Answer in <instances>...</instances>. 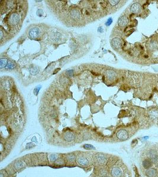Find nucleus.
Instances as JSON below:
<instances>
[{"instance_id": "f257e3e1", "label": "nucleus", "mask_w": 158, "mask_h": 177, "mask_svg": "<svg viewBox=\"0 0 158 177\" xmlns=\"http://www.w3.org/2000/svg\"><path fill=\"white\" fill-rule=\"evenodd\" d=\"M40 34V30L37 27H34L30 30L29 36L31 39H36L39 37Z\"/></svg>"}, {"instance_id": "f03ea898", "label": "nucleus", "mask_w": 158, "mask_h": 177, "mask_svg": "<svg viewBox=\"0 0 158 177\" xmlns=\"http://www.w3.org/2000/svg\"><path fill=\"white\" fill-rule=\"evenodd\" d=\"M117 136L119 139L124 140H126L129 137V135H128V132L126 130L122 129V130L119 131L117 133Z\"/></svg>"}, {"instance_id": "7ed1b4c3", "label": "nucleus", "mask_w": 158, "mask_h": 177, "mask_svg": "<svg viewBox=\"0 0 158 177\" xmlns=\"http://www.w3.org/2000/svg\"><path fill=\"white\" fill-rule=\"evenodd\" d=\"M20 21V17L18 14L13 13L11 15L9 18V23L12 25H15Z\"/></svg>"}, {"instance_id": "20e7f679", "label": "nucleus", "mask_w": 158, "mask_h": 177, "mask_svg": "<svg viewBox=\"0 0 158 177\" xmlns=\"http://www.w3.org/2000/svg\"><path fill=\"white\" fill-rule=\"evenodd\" d=\"M111 45L116 49H120L121 46V41L118 38H114L111 41Z\"/></svg>"}, {"instance_id": "39448f33", "label": "nucleus", "mask_w": 158, "mask_h": 177, "mask_svg": "<svg viewBox=\"0 0 158 177\" xmlns=\"http://www.w3.org/2000/svg\"><path fill=\"white\" fill-rule=\"evenodd\" d=\"M130 10L131 11L133 12V13H139V12H140V11H141V5H140V4H139V3L137 2L134 3L130 8Z\"/></svg>"}, {"instance_id": "423d86ee", "label": "nucleus", "mask_w": 158, "mask_h": 177, "mask_svg": "<svg viewBox=\"0 0 158 177\" xmlns=\"http://www.w3.org/2000/svg\"><path fill=\"white\" fill-rule=\"evenodd\" d=\"M128 21H129V20H128L127 17L122 16V17H121L119 19H118V25H119V26L125 27L127 26Z\"/></svg>"}, {"instance_id": "0eeeda50", "label": "nucleus", "mask_w": 158, "mask_h": 177, "mask_svg": "<svg viewBox=\"0 0 158 177\" xmlns=\"http://www.w3.org/2000/svg\"><path fill=\"white\" fill-rule=\"evenodd\" d=\"M111 175L113 177H120L122 175V171L121 169L118 167L114 168L111 171Z\"/></svg>"}, {"instance_id": "6e6552de", "label": "nucleus", "mask_w": 158, "mask_h": 177, "mask_svg": "<svg viewBox=\"0 0 158 177\" xmlns=\"http://www.w3.org/2000/svg\"><path fill=\"white\" fill-rule=\"evenodd\" d=\"M64 139L68 142H71L73 140L75 139V135H74L73 133L71 132H68L65 133L64 135Z\"/></svg>"}, {"instance_id": "1a4fd4ad", "label": "nucleus", "mask_w": 158, "mask_h": 177, "mask_svg": "<svg viewBox=\"0 0 158 177\" xmlns=\"http://www.w3.org/2000/svg\"><path fill=\"white\" fill-rule=\"evenodd\" d=\"M150 158H151V160L152 161V162H156V161H158V156L157 153L155 151H154V150H152V151L150 152Z\"/></svg>"}, {"instance_id": "9d476101", "label": "nucleus", "mask_w": 158, "mask_h": 177, "mask_svg": "<svg viewBox=\"0 0 158 177\" xmlns=\"http://www.w3.org/2000/svg\"><path fill=\"white\" fill-rule=\"evenodd\" d=\"M148 47L152 50H155L158 48V43L155 41H152L149 44Z\"/></svg>"}, {"instance_id": "9b49d317", "label": "nucleus", "mask_w": 158, "mask_h": 177, "mask_svg": "<svg viewBox=\"0 0 158 177\" xmlns=\"http://www.w3.org/2000/svg\"><path fill=\"white\" fill-rule=\"evenodd\" d=\"M78 162L79 164L82 166H86L88 164V161L86 158L84 157H80L78 159Z\"/></svg>"}, {"instance_id": "f8f14e48", "label": "nucleus", "mask_w": 158, "mask_h": 177, "mask_svg": "<svg viewBox=\"0 0 158 177\" xmlns=\"http://www.w3.org/2000/svg\"><path fill=\"white\" fill-rule=\"evenodd\" d=\"M146 174L147 176L149 177H155L156 175V171L155 169H149Z\"/></svg>"}, {"instance_id": "ddd939ff", "label": "nucleus", "mask_w": 158, "mask_h": 177, "mask_svg": "<svg viewBox=\"0 0 158 177\" xmlns=\"http://www.w3.org/2000/svg\"><path fill=\"white\" fill-rule=\"evenodd\" d=\"M152 165V162L149 159H145L143 162V166L145 169H149Z\"/></svg>"}, {"instance_id": "4468645a", "label": "nucleus", "mask_w": 158, "mask_h": 177, "mask_svg": "<svg viewBox=\"0 0 158 177\" xmlns=\"http://www.w3.org/2000/svg\"><path fill=\"white\" fill-rule=\"evenodd\" d=\"M150 116L153 119L158 118V110H152V111H151L150 112Z\"/></svg>"}, {"instance_id": "2eb2a0df", "label": "nucleus", "mask_w": 158, "mask_h": 177, "mask_svg": "<svg viewBox=\"0 0 158 177\" xmlns=\"http://www.w3.org/2000/svg\"><path fill=\"white\" fill-rule=\"evenodd\" d=\"M30 72L31 75H35L39 72V69H38L37 67H32L31 68L30 70Z\"/></svg>"}, {"instance_id": "dca6fc26", "label": "nucleus", "mask_w": 158, "mask_h": 177, "mask_svg": "<svg viewBox=\"0 0 158 177\" xmlns=\"http://www.w3.org/2000/svg\"><path fill=\"white\" fill-rule=\"evenodd\" d=\"M7 60L6 58H1V62H0V65H1V67L2 68L5 67V66L7 64Z\"/></svg>"}, {"instance_id": "f3484780", "label": "nucleus", "mask_w": 158, "mask_h": 177, "mask_svg": "<svg viewBox=\"0 0 158 177\" xmlns=\"http://www.w3.org/2000/svg\"><path fill=\"white\" fill-rule=\"evenodd\" d=\"M97 158L98 159V161L100 162H103V161H105V157L102 155H98L97 156Z\"/></svg>"}, {"instance_id": "a211bd4d", "label": "nucleus", "mask_w": 158, "mask_h": 177, "mask_svg": "<svg viewBox=\"0 0 158 177\" xmlns=\"http://www.w3.org/2000/svg\"><path fill=\"white\" fill-rule=\"evenodd\" d=\"M83 148H85L86 149H94L95 148L94 146H93L92 145H89V144H86L83 146Z\"/></svg>"}, {"instance_id": "6ab92c4d", "label": "nucleus", "mask_w": 158, "mask_h": 177, "mask_svg": "<svg viewBox=\"0 0 158 177\" xmlns=\"http://www.w3.org/2000/svg\"><path fill=\"white\" fill-rule=\"evenodd\" d=\"M57 158H58V156H57L56 154L50 155V156H49V158H50V161H55L57 159Z\"/></svg>"}, {"instance_id": "aec40b11", "label": "nucleus", "mask_w": 158, "mask_h": 177, "mask_svg": "<svg viewBox=\"0 0 158 177\" xmlns=\"http://www.w3.org/2000/svg\"><path fill=\"white\" fill-rule=\"evenodd\" d=\"M68 159L69 161L70 162H73V161L75 160V156L74 155H69L68 156Z\"/></svg>"}, {"instance_id": "412c9836", "label": "nucleus", "mask_w": 158, "mask_h": 177, "mask_svg": "<svg viewBox=\"0 0 158 177\" xmlns=\"http://www.w3.org/2000/svg\"><path fill=\"white\" fill-rule=\"evenodd\" d=\"M40 88H41V86H39L36 87V88H34V94H35V95H37Z\"/></svg>"}, {"instance_id": "4be33fe9", "label": "nucleus", "mask_w": 158, "mask_h": 177, "mask_svg": "<svg viewBox=\"0 0 158 177\" xmlns=\"http://www.w3.org/2000/svg\"><path fill=\"white\" fill-rule=\"evenodd\" d=\"M14 66H14V63H12V62H9L8 64H7V67L8 68V69H13V68L14 67Z\"/></svg>"}, {"instance_id": "5701e85b", "label": "nucleus", "mask_w": 158, "mask_h": 177, "mask_svg": "<svg viewBox=\"0 0 158 177\" xmlns=\"http://www.w3.org/2000/svg\"><path fill=\"white\" fill-rule=\"evenodd\" d=\"M108 76L109 78L113 79L115 76L114 73L113 72H112V71H110V72H109L108 73Z\"/></svg>"}, {"instance_id": "b1692460", "label": "nucleus", "mask_w": 158, "mask_h": 177, "mask_svg": "<svg viewBox=\"0 0 158 177\" xmlns=\"http://www.w3.org/2000/svg\"><path fill=\"white\" fill-rule=\"evenodd\" d=\"M112 22H113V19H112V18H109L107 21L105 23V25L107 26H109L112 23Z\"/></svg>"}, {"instance_id": "393cba45", "label": "nucleus", "mask_w": 158, "mask_h": 177, "mask_svg": "<svg viewBox=\"0 0 158 177\" xmlns=\"http://www.w3.org/2000/svg\"><path fill=\"white\" fill-rule=\"evenodd\" d=\"M37 15H39V17H42V15L43 14V11L42 9H38L37 10Z\"/></svg>"}, {"instance_id": "a878e982", "label": "nucleus", "mask_w": 158, "mask_h": 177, "mask_svg": "<svg viewBox=\"0 0 158 177\" xmlns=\"http://www.w3.org/2000/svg\"><path fill=\"white\" fill-rule=\"evenodd\" d=\"M118 2H119V1H110V3L112 5H114L118 4Z\"/></svg>"}, {"instance_id": "bb28decb", "label": "nucleus", "mask_w": 158, "mask_h": 177, "mask_svg": "<svg viewBox=\"0 0 158 177\" xmlns=\"http://www.w3.org/2000/svg\"><path fill=\"white\" fill-rule=\"evenodd\" d=\"M33 146H34V145H32V143H28V144L27 145L26 148H28H28H31V147H33Z\"/></svg>"}, {"instance_id": "cd10ccee", "label": "nucleus", "mask_w": 158, "mask_h": 177, "mask_svg": "<svg viewBox=\"0 0 158 177\" xmlns=\"http://www.w3.org/2000/svg\"><path fill=\"white\" fill-rule=\"evenodd\" d=\"M98 30L99 32H102V31H103V28H102V27H100L98 28Z\"/></svg>"}]
</instances>
